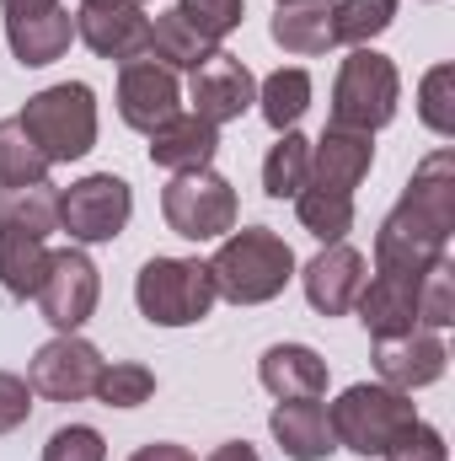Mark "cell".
Wrapping results in <instances>:
<instances>
[{
    "label": "cell",
    "instance_id": "obj_1",
    "mask_svg": "<svg viewBox=\"0 0 455 461\" xmlns=\"http://www.w3.org/2000/svg\"><path fill=\"white\" fill-rule=\"evenodd\" d=\"M295 247L268 226H241L226 230L215 258H210V279H215V295L230 306H268L290 290L295 279Z\"/></svg>",
    "mask_w": 455,
    "mask_h": 461
},
{
    "label": "cell",
    "instance_id": "obj_2",
    "mask_svg": "<svg viewBox=\"0 0 455 461\" xmlns=\"http://www.w3.org/2000/svg\"><path fill=\"white\" fill-rule=\"evenodd\" d=\"M327 424H333L338 451H353L359 461H380L418 424V402L413 392H397L386 381H353L338 392V402H327Z\"/></svg>",
    "mask_w": 455,
    "mask_h": 461
},
{
    "label": "cell",
    "instance_id": "obj_3",
    "mask_svg": "<svg viewBox=\"0 0 455 461\" xmlns=\"http://www.w3.org/2000/svg\"><path fill=\"white\" fill-rule=\"evenodd\" d=\"M22 129L32 134V145L49 156V167H70V161H86L97 150V134H103V113H97V92L86 81H54L43 92L27 97L22 108Z\"/></svg>",
    "mask_w": 455,
    "mask_h": 461
},
{
    "label": "cell",
    "instance_id": "obj_4",
    "mask_svg": "<svg viewBox=\"0 0 455 461\" xmlns=\"http://www.w3.org/2000/svg\"><path fill=\"white\" fill-rule=\"evenodd\" d=\"M215 301L204 258H150L134 274V306L150 328H193L215 312Z\"/></svg>",
    "mask_w": 455,
    "mask_h": 461
},
{
    "label": "cell",
    "instance_id": "obj_5",
    "mask_svg": "<svg viewBox=\"0 0 455 461\" xmlns=\"http://www.w3.org/2000/svg\"><path fill=\"white\" fill-rule=\"evenodd\" d=\"M402 108V70L397 59L375 54V49H348V59L333 76V123L343 129H386Z\"/></svg>",
    "mask_w": 455,
    "mask_h": 461
},
{
    "label": "cell",
    "instance_id": "obj_6",
    "mask_svg": "<svg viewBox=\"0 0 455 461\" xmlns=\"http://www.w3.org/2000/svg\"><path fill=\"white\" fill-rule=\"evenodd\" d=\"M134 221V188L118 172H86L70 188H59V230L70 247H103L118 241Z\"/></svg>",
    "mask_w": 455,
    "mask_h": 461
},
{
    "label": "cell",
    "instance_id": "obj_7",
    "mask_svg": "<svg viewBox=\"0 0 455 461\" xmlns=\"http://www.w3.org/2000/svg\"><path fill=\"white\" fill-rule=\"evenodd\" d=\"M161 221L183 241H220L226 230H236V188H230V177H220L215 167L177 172L161 188Z\"/></svg>",
    "mask_w": 455,
    "mask_h": 461
},
{
    "label": "cell",
    "instance_id": "obj_8",
    "mask_svg": "<svg viewBox=\"0 0 455 461\" xmlns=\"http://www.w3.org/2000/svg\"><path fill=\"white\" fill-rule=\"evenodd\" d=\"M38 312L54 333H81L92 317H97V301H103V274L92 263L86 247H59L49 258V274L38 285Z\"/></svg>",
    "mask_w": 455,
    "mask_h": 461
},
{
    "label": "cell",
    "instance_id": "obj_9",
    "mask_svg": "<svg viewBox=\"0 0 455 461\" xmlns=\"http://www.w3.org/2000/svg\"><path fill=\"white\" fill-rule=\"evenodd\" d=\"M103 348L81 333H54L49 344L32 354L27 365V386L32 397L43 402H86L97 392V375H103Z\"/></svg>",
    "mask_w": 455,
    "mask_h": 461
},
{
    "label": "cell",
    "instance_id": "obj_10",
    "mask_svg": "<svg viewBox=\"0 0 455 461\" xmlns=\"http://www.w3.org/2000/svg\"><path fill=\"white\" fill-rule=\"evenodd\" d=\"M113 108L134 134H150V129H161L172 113H183V76L166 70L161 59L139 54V59L118 65Z\"/></svg>",
    "mask_w": 455,
    "mask_h": 461
},
{
    "label": "cell",
    "instance_id": "obj_11",
    "mask_svg": "<svg viewBox=\"0 0 455 461\" xmlns=\"http://www.w3.org/2000/svg\"><path fill=\"white\" fill-rule=\"evenodd\" d=\"M375 381L397 386V392H424L434 381H445L451 370V348H445V333L434 328H407L397 339H375Z\"/></svg>",
    "mask_w": 455,
    "mask_h": 461
},
{
    "label": "cell",
    "instance_id": "obj_12",
    "mask_svg": "<svg viewBox=\"0 0 455 461\" xmlns=\"http://www.w3.org/2000/svg\"><path fill=\"white\" fill-rule=\"evenodd\" d=\"M451 247V230H440L434 221H424L418 210H407L402 199L391 204V215L375 230V268H391V274H424L434 268Z\"/></svg>",
    "mask_w": 455,
    "mask_h": 461
},
{
    "label": "cell",
    "instance_id": "obj_13",
    "mask_svg": "<svg viewBox=\"0 0 455 461\" xmlns=\"http://www.w3.org/2000/svg\"><path fill=\"white\" fill-rule=\"evenodd\" d=\"M364 274H370V263H364V252L348 247V241H327L311 263L295 268V279H300V290H306V301H311L317 317H348L353 301H359Z\"/></svg>",
    "mask_w": 455,
    "mask_h": 461
},
{
    "label": "cell",
    "instance_id": "obj_14",
    "mask_svg": "<svg viewBox=\"0 0 455 461\" xmlns=\"http://www.w3.org/2000/svg\"><path fill=\"white\" fill-rule=\"evenodd\" d=\"M188 103H193V113L210 118L215 129L220 123H236V118H246L257 108V76L226 54V49H215L199 70H193V81H188Z\"/></svg>",
    "mask_w": 455,
    "mask_h": 461
},
{
    "label": "cell",
    "instance_id": "obj_15",
    "mask_svg": "<svg viewBox=\"0 0 455 461\" xmlns=\"http://www.w3.org/2000/svg\"><path fill=\"white\" fill-rule=\"evenodd\" d=\"M76 38L97 59L129 65V59L150 54V11H134V5H76Z\"/></svg>",
    "mask_w": 455,
    "mask_h": 461
},
{
    "label": "cell",
    "instance_id": "obj_16",
    "mask_svg": "<svg viewBox=\"0 0 455 461\" xmlns=\"http://www.w3.org/2000/svg\"><path fill=\"white\" fill-rule=\"evenodd\" d=\"M353 312L370 339H397V333L418 328V274H391V268L364 274Z\"/></svg>",
    "mask_w": 455,
    "mask_h": 461
},
{
    "label": "cell",
    "instance_id": "obj_17",
    "mask_svg": "<svg viewBox=\"0 0 455 461\" xmlns=\"http://www.w3.org/2000/svg\"><path fill=\"white\" fill-rule=\"evenodd\" d=\"M150 140V167H161V172H204V167H215V156H220V129L210 123V118H199L193 108H183V113H172L161 129H150L145 134Z\"/></svg>",
    "mask_w": 455,
    "mask_h": 461
},
{
    "label": "cell",
    "instance_id": "obj_18",
    "mask_svg": "<svg viewBox=\"0 0 455 461\" xmlns=\"http://www.w3.org/2000/svg\"><path fill=\"white\" fill-rule=\"evenodd\" d=\"M375 167V134L364 129H343L327 123L322 140H311V183L333 188V194H353Z\"/></svg>",
    "mask_w": 455,
    "mask_h": 461
},
{
    "label": "cell",
    "instance_id": "obj_19",
    "mask_svg": "<svg viewBox=\"0 0 455 461\" xmlns=\"http://www.w3.org/2000/svg\"><path fill=\"white\" fill-rule=\"evenodd\" d=\"M268 435L273 446L290 461H327L338 451L333 440V424H327V402L322 397H290V402H273L268 413Z\"/></svg>",
    "mask_w": 455,
    "mask_h": 461
},
{
    "label": "cell",
    "instance_id": "obj_20",
    "mask_svg": "<svg viewBox=\"0 0 455 461\" xmlns=\"http://www.w3.org/2000/svg\"><path fill=\"white\" fill-rule=\"evenodd\" d=\"M5 43H11L22 70H49L76 43V11L70 5H49L38 16H5Z\"/></svg>",
    "mask_w": 455,
    "mask_h": 461
},
{
    "label": "cell",
    "instance_id": "obj_21",
    "mask_svg": "<svg viewBox=\"0 0 455 461\" xmlns=\"http://www.w3.org/2000/svg\"><path fill=\"white\" fill-rule=\"evenodd\" d=\"M257 381L273 402L290 397H327V359L311 344H268L257 359Z\"/></svg>",
    "mask_w": 455,
    "mask_h": 461
},
{
    "label": "cell",
    "instance_id": "obj_22",
    "mask_svg": "<svg viewBox=\"0 0 455 461\" xmlns=\"http://www.w3.org/2000/svg\"><path fill=\"white\" fill-rule=\"evenodd\" d=\"M268 38L295 54V59H322L327 49H338L333 38V0H295V5H273Z\"/></svg>",
    "mask_w": 455,
    "mask_h": 461
},
{
    "label": "cell",
    "instance_id": "obj_23",
    "mask_svg": "<svg viewBox=\"0 0 455 461\" xmlns=\"http://www.w3.org/2000/svg\"><path fill=\"white\" fill-rule=\"evenodd\" d=\"M402 204L455 236V150L451 145L429 150V156L413 167V177H407V188H402Z\"/></svg>",
    "mask_w": 455,
    "mask_h": 461
},
{
    "label": "cell",
    "instance_id": "obj_24",
    "mask_svg": "<svg viewBox=\"0 0 455 461\" xmlns=\"http://www.w3.org/2000/svg\"><path fill=\"white\" fill-rule=\"evenodd\" d=\"M311 70L306 65H279L273 76H263L257 81V113L263 123L273 129V134H284V129H295L300 118L311 113Z\"/></svg>",
    "mask_w": 455,
    "mask_h": 461
},
{
    "label": "cell",
    "instance_id": "obj_25",
    "mask_svg": "<svg viewBox=\"0 0 455 461\" xmlns=\"http://www.w3.org/2000/svg\"><path fill=\"white\" fill-rule=\"evenodd\" d=\"M49 241L27 230H0V290L11 301H32L43 274H49Z\"/></svg>",
    "mask_w": 455,
    "mask_h": 461
},
{
    "label": "cell",
    "instance_id": "obj_26",
    "mask_svg": "<svg viewBox=\"0 0 455 461\" xmlns=\"http://www.w3.org/2000/svg\"><path fill=\"white\" fill-rule=\"evenodd\" d=\"M0 230H27V236L49 241L59 230V188L54 183L0 188Z\"/></svg>",
    "mask_w": 455,
    "mask_h": 461
},
{
    "label": "cell",
    "instance_id": "obj_27",
    "mask_svg": "<svg viewBox=\"0 0 455 461\" xmlns=\"http://www.w3.org/2000/svg\"><path fill=\"white\" fill-rule=\"evenodd\" d=\"M210 54H215V43L199 38L177 11H156V16H150V59H161L166 70H177V76L188 70V76H193Z\"/></svg>",
    "mask_w": 455,
    "mask_h": 461
},
{
    "label": "cell",
    "instance_id": "obj_28",
    "mask_svg": "<svg viewBox=\"0 0 455 461\" xmlns=\"http://www.w3.org/2000/svg\"><path fill=\"white\" fill-rule=\"evenodd\" d=\"M306 183H311V140L300 129H284L263 156V194L268 199H295Z\"/></svg>",
    "mask_w": 455,
    "mask_h": 461
},
{
    "label": "cell",
    "instance_id": "obj_29",
    "mask_svg": "<svg viewBox=\"0 0 455 461\" xmlns=\"http://www.w3.org/2000/svg\"><path fill=\"white\" fill-rule=\"evenodd\" d=\"M295 221H300L306 236H317L322 247L327 241H348V230H353V194H333V188L306 183L295 194Z\"/></svg>",
    "mask_w": 455,
    "mask_h": 461
},
{
    "label": "cell",
    "instance_id": "obj_30",
    "mask_svg": "<svg viewBox=\"0 0 455 461\" xmlns=\"http://www.w3.org/2000/svg\"><path fill=\"white\" fill-rule=\"evenodd\" d=\"M49 156L32 145V134L22 129V118H0V188H22V183H49Z\"/></svg>",
    "mask_w": 455,
    "mask_h": 461
},
{
    "label": "cell",
    "instance_id": "obj_31",
    "mask_svg": "<svg viewBox=\"0 0 455 461\" xmlns=\"http://www.w3.org/2000/svg\"><path fill=\"white\" fill-rule=\"evenodd\" d=\"M397 27V0H333V38L348 49H370Z\"/></svg>",
    "mask_w": 455,
    "mask_h": 461
},
{
    "label": "cell",
    "instance_id": "obj_32",
    "mask_svg": "<svg viewBox=\"0 0 455 461\" xmlns=\"http://www.w3.org/2000/svg\"><path fill=\"white\" fill-rule=\"evenodd\" d=\"M92 397H97L103 408H145V402L156 397V370L139 365V359H108Z\"/></svg>",
    "mask_w": 455,
    "mask_h": 461
},
{
    "label": "cell",
    "instance_id": "obj_33",
    "mask_svg": "<svg viewBox=\"0 0 455 461\" xmlns=\"http://www.w3.org/2000/svg\"><path fill=\"white\" fill-rule=\"evenodd\" d=\"M418 118H424L429 134L455 140V65L451 59L424 70V81H418Z\"/></svg>",
    "mask_w": 455,
    "mask_h": 461
},
{
    "label": "cell",
    "instance_id": "obj_34",
    "mask_svg": "<svg viewBox=\"0 0 455 461\" xmlns=\"http://www.w3.org/2000/svg\"><path fill=\"white\" fill-rule=\"evenodd\" d=\"M451 322H455V263L440 258L434 268L418 274V328L445 333Z\"/></svg>",
    "mask_w": 455,
    "mask_h": 461
},
{
    "label": "cell",
    "instance_id": "obj_35",
    "mask_svg": "<svg viewBox=\"0 0 455 461\" xmlns=\"http://www.w3.org/2000/svg\"><path fill=\"white\" fill-rule=\"evenodd\" d=\"M172 11H177L199 38H210L215 49L226 43L241 22H246V0H177Z\"/></svg>",
    "mask_w": 455,
    "mask_h": 461
},
{
    "label": "cell",
    "instance_id": "obj_36",
    "mask_svg": "<svg viewBox=\"0 0 455 461\" xmlns=\"http://www.w3.org/2000/svg\"><path fill=\"white\" fill-rule=\"evenodd\" d=\"M43 461H108V440L92 424H59L43 440Z\"/></svg>",
    "mask_w": 455,
    "mask_h": 461
},
{
    "label": "cell",
    "instance_id": "obj_37",
    "mask_svg": "<svg viewBox=\"0 0 455 461\" xmlns=\"http://www.w3.org/2000/svg\"><path fill=\"white\" fill-rule=\"evenodd\" d=\"M380 461H451V446H445V435H440L434 424L418 419V424H413V429H407V435H402Z\"/></svg>",
    "mask_w": 455,
    "mask_h": 461
},
{
    "label": "cell",
    "instance_id": "obj_38",
    "mask_svg": "<svg viewBox=\"0 0 455 461\" xmlns=\"http://www.w3.org/2000/svg\"><path fill=\"white\" fill-rule=\"evenodd\" d=\"M32 419V386L16 370H0V435H16Z\"/></svg>",
    "mask_w": 455,
    "mask_h": 461
},
{
    "label": "cell",
    "instance_id": "obj_39",
    "mask_svg": "<svg viewBox=\"0 0 455 461\" xmlns=\"http://www.w3.org/2000/svg\"><path fill=\"white\" fill-rule=\"evenodd\" d=\"M129 461H199L188 446H177V440H150V446H139Z\"/></svg>",
    "mask_w": 455,
    "mask_h": 461
},
{
    "label": "cell",
    "instance_id": "obj_40",
    "mask_svg": "<svg viewBox=\"0 0 455 461\" xmlns=\"http://www.w3.org/2000/svg\"><path fill=\"white\" fill-rule=\"evenodd\" d=\"M204 461H263V456H257V446H246V440H226V446H215Z\"/></svg>",
    "mask_w": 455,
    "mask_h": 461
},
{
    "label": "cell",
    "instance_id": "obj_41",
    "mask_svg": "<svg viewBox=\"0 0 455 461\" xmlns=\"http://www.w3.org/2000/svg\"><path fill=\"white\" fill-rule=\"evenodd\" d=\"M49 5H59V0H0L5 16H38V11H49Z\"/></svg>",
    "mask_w": 455,
    "mask_h": 461
},
{
    "label": "cell",
    "instance_id": "obj_42",
    "mask_svg": "<svg viewBox=\"0 0 455 461\" xmlns=\"http://www.w3.org/2000/svg\"><path fill=\"white\" fill-rule=\"evenodd\" d=\"M81 5H134V11H145L150 0H81Z\"/></svg>",
    "mask_w": 455,
    "mask_h": 461
},
{
    "label": "cell",
    "instance_id": "obj_43",
    "mask_svg": "<svg viewBox=\"0 0 455 461\" xmlns=\"http://www.w3.org/2000/svg\"><path fill=\"white\" fill-rule=\"evenodd\" d=\"M418 5H440V0H418Z\"/></svg>",
    "mask_w": 455,
    "mask_h": 461
},
{
    "label": "cell",
    "instance_id": "obj_44",
    "mask_svg": "<svg viewBox=\"0 0 455 461\" xmlns=\"http://www.w3.org/2000/svg\"><path fill=\"white\" fill-rule=\"evenodd\" d=\"M273 5H295V0H273Z\"/></svg>",
    "mask_w": 455,
    "mask_h": 461
}]
</instances>
